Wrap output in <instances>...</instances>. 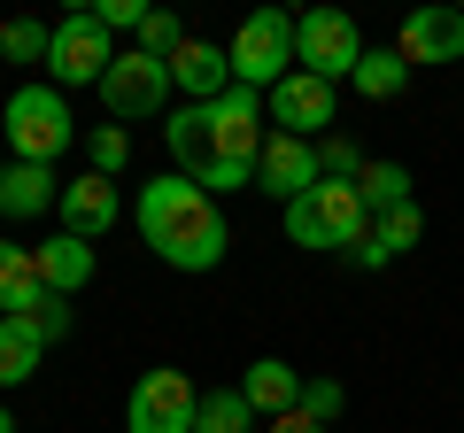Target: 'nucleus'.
<instances>
[{
    "mask_svg": "<svg viewBox=\"0 0 464 433\" xmlns=\"http://www.w3.org/2000/svg\"><path fill=\"white\" fill-rule=\"evenodd\" d=\"M47 356V341L32 333V317H0V387H24Z\"/></svg>",
    "mask_w": 464,
    "mask_h": 433,
    "instance_id": "obj_21",
    "label": "nucleus"
},
{
    "mask_svg": "<svg viewBox=\"0 0 464 433\" xmlns=\"http://www.w3.org/2000/svg\"><path fill=\"white\" fill-rule=\"evenodd\" d=\"M39 279H47V294H78L93 279V240H78V233L39 240Z\"/></svg>",
    "mask_w": 464,
    "mask_h": 433,
    "instance_id": "obj_20",
    "label": "nucleus"
},
{
    "mask_svg": "<svg viewBox=\"0 0 464 433\" xmlns=\"http://www.w3.org/2000/svg\"><path fill=\"white\" fill-rule=\"evenodd\" d=\"M0 140H8V163H39L47 170L54 155L78 140V117H70V101L54 85H16L8 109H0Z\"/></svg>",
    "mask_w": 464,
    "mask_h": 433,
    "instance_id": "obj_2",
    "label": "nucleus"
},
{
    "mask_svg": "<svg viewBox=\"0 0 464 433\" xmlns=\"http://www.w3.org/2000/svg\"><path fill=\"white\" fill-rule=\"evenodd\" d=\"M264 109H271V124H279V132L310 140V132H325V124H333L341 85H325V78H310V70H295V78H279V85L264 93Z\"/></svg>",
    "mask_w": 464,
    "mask_h": 433,
    "instance_id": "obj_10",
    "label": "nucleus"
},
{
    "mask_svg": "<svg viewBox=\"0 0 464 433\" xmlns=\"http://www.w3.org/2000/svg\"><path fill=\"white\" fill-rule=\"evenodd\" d=\"M317 170H325V178H341V186H356V178H364V148H356V140H341V132H325Z\"/></svg>",
    "mask_w": 464,
    "mask_h": 433,
    "instance_id": "obj_27",
    "label": "nucleus"
},
{
    "mask_svg": "<svg viewBox=\"0 0 464 433\" xmlns=\"http://www.w3.org/2000/svg\"><path fill=\"white\" fill-rule=\"evenodd\" d=\"M194 433H256V410H248V395H240V387H217V395H201V410H194Z\"/></svg>",
    "mask_w": 464,
    "mask_h": 433,
    "instance_id": "obj_23",
    "label": "nucleus"
},
{
    "mask_svg": "<svg viewBox=\"0 0 464 433\" xmlns=\"http://www.w3.org/2000/svg\"><path fill=\"white\" fill-rule=\"evenodd\" d=\"M240 395H248L256 418H286V410L302 402V371L279 364V356H256V364L240 371Z\"/></svg>",
    "mask_w": 464,
    "mask_h": 433,
    "instance_id": "obj_16",
    "label": "nucleus"
},
{
    "mask_svg": "<svg viewBox=\"0 0 464 433\" xmlns=\"http://www.w3.org/2000/svg\"><path fill=\"white\" fill-rule=\"evenodd\" d=\"M356 63H364V32H356V16H341V8H310V16H295V70L341 85V78H356Z\"/></svg>",
    "mask_w": 464,
    "mask_h": 433,
    "instance_id": "obj_6",
    "label": "nucleus"
},
{
    "mask_svg": "<svg viewBox=\"0 0 464 433\" xmlns=\"http://www.w3.org/2000/svg\"><path fill=\"white\" fill-rule=\"evenodd\" d=\"M170 93V63H155V54H116L109 78H101V109H109L116 124H132V117H155Z\"/></svg>",
    "mask_w": 464,
    "mask_h": 433,
    "instance_id": "obj_9",
    "label": "nucleus"
},
{
    "mask_svg": "<svg viewBox=\"0 0 464 433\" xmlns=\"http://www.w3.org/2000/svg\"><path fill=\"white\" fill-rule=\"evenodd\" d=\"M93 16L109 24V32H124V24H132V32H140V24H148V0H101Z\"/></svg>",
    "mask_w": 464,
    "mask_h": 433,
    "instance_id": "obj_31",
    "label": "nucleus"
},
{
    "mask_svg": "<svg viewBox=\"0 0 464 433\" xmlns=\"http://www.w3.org/2000/svg\"><path fill=\"white\" fill-rule=\"evenodd\" d=\"M356 194H364L372 216H380V209H402V201H411V170H402V163H364Z\"/></svg>",
    "mask_w": 464,
    "mask_h": 433,
    "instance_id": "obj_24",
    "label": "nucleus"
},
{
    "mask_svg": "<svg viewBox=\"0 0 464 433\" xmlns=\"http://www.w3.org/2000/svg\"><path fill=\"white\" fill-rule=\"evenodd\" d=\"M47 302V279H39V248H0V317H32Z\"/></svg>",
    "mask_w": 464,
    "mask_h": 433,
    "instance_id": "obj_19",
    "label": "nucleus"
},
{
    "mask_svg": "<svg viewBox=\"0 0 464 433\" xmlns=\"http://www.w3.org/2000/svg\"><path fill=\"white\" fill-rule=\"evenodd\" d=\"M109 63H116L109 24H101L93 8H70V16L54 24V39H47V85H54V93H70V85H101Z\"/></svg>",
    "mask_w": 464,
    "mask_h": 433,
    "instance_id": "obj_5",
    "label": "nucleus"
},
{
    "mask_svg": "<svg viewBox=\"0 0 464 433\" xmlns=\"http://www.w3.org/2000/svg\"><path fill=\"white\" fill-rule=\"evenodd\" d=\"M54 201H63L54 170H39V163H0V216H8V225H32V216H47Z\"/></svg>",
    "mask_w": 464,
    "mask_h": 433,
    "instance_id": "obj_15",
    "label": "nucleus"
},
{
    "mask_svg": "<svg viewBox=\"0 0 464 433\" xmlns=\"http://www.w3.org/2000/svg\"><path fill=\"white\" fill-rule=\"evenodd\" d=\"M348 85H356L364 101H395L402 85H411V63H402L395 47H364V63H356V78H348Z\"/></svg>",
    "mask_w": 464,
    "mask_h": 433,
    "instance_id": "obj_22",
    "label": "nucleus"
},
{
    "mask_svg": "<svg viewBox=\"0 0 464 433\" xmlns=\"http://www.w3.org/2000/svg\"><path fill=\"white\" fill-rule=\"evenodd\" d=\"M271 433H325L317 418H302V410H286V418H271Z\"/></svg>",
    "mask_w": 464,
    "mask_h": 433,
    "instance_id": "obj_32",
    "label": "nucleus"
},
{
    "mask_svg": "<svg viewBox=\"0 0 464 433\" xmlns=\"http://www.w3.org/2000/svg\"><path fill=\"white\" fill-rule=\"evenodd\" d=\"M186 39H194V32H186V24L170 16V8H148V24H140V54H155V63H170V54H179Z\"/></svg>",
    "mask_w": 464,
    "mask_h": 433,
    "instance_id": "obj_25",
    "label": "nucleus"
},
{
    "mask_svg": "<svg viewBox=\"0 0 464 433\" xmlns=\"http://www.w3.org/2000/svg\"><path fill=\"white\" fill-rule=\"evenodd\" d=\"M364 233H372V209L341 178H317L302 201H286V240L295 248H364Z\"/></svg>",
    "mask_w": 464,
    "mask_h": 433,
    "instance_id": "obj_3",
    "label": "nucleus"
},
{
    "mask_svg": "<svg viewBox=\"0 0 464 433\" xmlns=\"http://www.w3.org/2000/svg\"><path fill=\"white\" fill-rule=\"evenodd\" d=\"M54 209H63V225L78 240H101L116 225V216H124V201H116V178H101V170H85L78 186H63V201H54Z\"/></svg>",
    "mask_w": 464,
    "mask_h": 433,
    "instance_id": "obj_14",
    "label": "nucleus"
},
{
    "mask_svg": "<svg viewBox=\"0 0 464 433\" xmlns=\"http://www.w3.org/2000/svg\"><path fill=\"white\" fill-rule=\"evenodd\" d=\"M163 140H170V163H179V178H209L217 170V140H209V109H179V117L163 124Z\"/></svg>",
    "mask_w": 464,
    "mask_h": 433,
    "instance_id": "obj_18",
    "label": "nucleus"
},
{
    "mask_svg": "<svg viewBox=\"0 0 464 433\" xmlns=\"http://www.w3.org/2000/svg\"><path fill=\"white\" fill-rule=\"evenodd\" d=\"M47 24H32V16H16V24H0V54L8 63H47Z\"/></svg>",
    "mask_w": 464,
    "mask_h": 433,
    "instance_id": "obj_26",
    "label": "nucleus"
},
{
    "mask_svg": "<svg viewBox=\"0 0 464 433\" xmlns=\"http://www.w3.org/2000/svg\"><path fill=\"white\" fill-rule=\"evenodd\" d=\"M395 54L402 63H464V8H411L395 32Z\"/></svg>",
    "mask_w": 464,
    "mask_h": 433,
    "instance_id": "obj_12",
    "label": "nucleus"
},
{
    "mask_svg": "<svg viewBox=\"0 0 464 433\" xmlns=\"http://www.w3.org/2000/svg\"><path fill=\"white\" fill-rule=\"evenodd\" d=\"M32 333H39V341H63V333H70V294H47V302H39V310H32Z\"/></svg>",
    "mask_w": 464,
    "mask_h": 433,
    "instance_id": "obj_30",
    "label": "nucleus"
},
{
    "mask_svg": "<svg viewBox=\"0 0 464 433\" xmlns=\"http://www.w3.org/2000/svg\"><path fill=\"white\" fill-rule=\"evenodd\" d=\"M170 85L186 93V109H209L217 93H232V54L217 47V39H186V47L170 54Z\"/></svg>",
    "mask_w": 464,
    "mask_h": 433,
    "instance_id": "obj_13",
    "label": "nucleus"
},
{
    "mask_svg": "<svg viewBox=\"0 0 464 433\" xmlns=\"http://www.w3.org/2000/svg\"><path fill=\"white\" fill-rule=\"evenodd\" d=\"M232 85H248V93H271L279 78H295V16L279 8H256L240 32H232Z\"/></svg>",
    "mask_w": 464,
    "mask_h": 433,
    "instance_id": "obj_4",
    "label": "nucleus"
},
{
    "mask_svg": "<svg viewBox=\"0 0 464 433\" xmlns=\"http://www.w3.org/2000/svg\"><path fill=\"white\" fill-rule=\"evenodd\" d=\"M317 178H325V170H317V140H295V132H271L264 140V155H256V186H264V194L302 201Z\"/></svg>",
    "mask_w": 464,
    "mask_h": 433,
    "instance_id": "obj_11",
    "label": "nucleus"
},
{
    "mask_svg": "<svg viewBox=\"0 0 464 433\" xmlns=\"http://www.w3.org/2000/svg\"><path fill=\"white\" fill-rule=\"evenodd\" d=\"M418 233H426L418 201H402V209H380V216H372V233H364V248H356V264H364V271L395 264V255H411V248H418Z\"/></svg>",
    "mask_w": 464,
    "mask_h": 433,
    "instance_id": "obj_17",
    "label": "nucleus"
},
{
    "mask_svg": "<svg viewBox=\"0 0 464 433\" xmlns=\"http://www.w3.org/2000/svg\"><path fill=\"white\" fill-rule=\"evenodd\" d=\"M209 140H217V170H256V155H264V93H248V85L217 93Z\"/></svg>",
    "mask_w": 464,
    "mask_h": 433,
    "instance_id": "obj_7",
    "label": "nucleus"
},
{
    "mask_svg": "<svg viewBox=\"0 0 464 433\" xmlns=\"http://www.w3.org/2000/svg\"><path fill=\"white\" fill-rule=\"evenodd\" d=\"M194 410H201L194 380L163 364V371H148V380L132 387V402H124V426H132V433H194Z\"/></svg>",
    "mask_w": 464,
    "mask_h": 433,
    "instance_id": "obj_8",
    "label": "nucleus"
},
{
    "mask_svg": "<svg viewBox=\"0 0 464 433\" xmlns=\"http://www.w3.org/2000/svg\"><path fill=\"white\" fill-rule=\"evenodd\" d=\"M85 155H93V170H101V178H116V170H124V155H132V140H124V124H101V132L85 140Z\"/></svg>",
    "mask_w": 464,
    "mask_h": 433,
    "instance_id": "obj_29",
    "label": "nucleus"
},
{
    "mask_svg": "<svg viewBox=\"0 0 464 433\" xmlns=\"http://www.w3.org/2000/svg\"><path fill=\"white\" fill-rule=\"evenodd\" d=\"M457 395H464V387H457Z\"/></svg>",
    "mask_w": 464,
    "mask_h": 433,
    "instance_id": "obj_34",
    "label": "nucleus"
},
{
    "mask_svg": "<svg viewBox=\"0 0 464 433\" xmlns=\"http://www.w3.org/2000/svg\"><path fill=\"white\" fill-rule=\"evenodd\" d=\"M140 233H148V248L163 255L170 271H217L225 248H232V225H225V209H217V194H201L179 170L140 186Z\"/></svg>",
    "mask_w": 464,
    "mask_h": 433,
    "instance_id": "obj_1",
    "label": "nucleus"
},
{
    "mask_svg": "<svg viewBox=\"0 0 464 433\" xmlns=\"http://www.w3.org/2000/svg\"><path fill=\"white\" fill-rule=\"evenodd\" d=\"M0 433H16V410H8V402H0Z\"/></svg>",
    "mask_w": 464,
    "mask_h": 433,
    "instance_id": "obj_33",
    "label": "nucleus"
},
{
    "mask_svg": "<svg viewBox=\"0 0 464 433\" xmlns=\"http://www.w3.org/2000/svg\"><path fill=\"white\" fill-rule=\"evenodd\" d=\"M302 418H317V426H333V418L348 410V395H341V380H302V402H295Z\"/></svg>",
    "mask_w": 464,
    "mask_h": 433,
    "instance_id": "obj_28",
    "label": "nucleus"
}]
</instances>
